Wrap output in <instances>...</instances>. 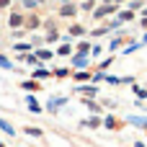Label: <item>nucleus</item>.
Listing matches in <instances>:
<instances>
[{"instance_id":"nucleus-1","label":"nucleus","mask_w":147,"mask_h":147,"mask_svg":"<svg viewBox=\"0 0 147 147\" xmlns=\"http://www.w3.org/2000/svg\"><path fill=\"white\" fill-rule=\"evenodd\" d=\"M21 23H23V18H21L18 13H13V16H10V26H21Z\"/></svg>"},{"instance_id":"nucleus-2","label":"nucleus","mask_w":147,"mask_h":147,"mask_svg":"<svg viewBox=\"0 0 147 147\" xmlns=\"http://www.w3.org/2000/svg\"><path fill=\"white\" fill-rule=\"evenodd\" d=\"M72 13H75L72 5H65V8H62V16H72Z\"/></svg>"},{"instance_id":"nucleus-3","label":"nucleus","mask_w":147,"mask_h":147,"mask_svg":"<svg viewBox=\"0 0 147 147\" xmlns=\"http://www.w3.org/2000/svg\"><path fill=\"white\" fill-rule=\"evenodd\" d=\"M39 26V18H28V28H36Z\"/></svg>"},{"instance_id":"nucleus-4","label":"nucleus","mask_w":147,"mask_h":147,"mask_svg":"<svg viewBox=\"0 0 147 147\" xmlns=\"http://www.w3.org/2000/svg\"><path fill=\"white\" fill-rule=\"evenodd\" d=\"M0 127H3V129H5V132H8V134H10V132H13V129H10V127H8V124H5V121H3V119H0Z\"/></svg>"},{"instance_id":"nucleus-5","label":"nucleus","mask_w":147,"mask_h":147,"mask_svg":"<svg viewBox=\"0 0 147 147\" xmlns=\"http://www.w3.org/2000/svg\"><path fill=\"white\" fill-rule=\"evenodd\" d=\"M0 65H3V67H10V65H8V59H3V57H0Z\"/></svg>"},{"instance_id":"nucleus-6","label":"nucleus","mask_w":147,"mask_h":147,"mask_svg":"<svg viewBox=\"0 0 147 147\" xmlns=\"http://www.w3.org/2000/svg\"><path fill=\"white\" fill-rule=\"evenodd\" d=\"M0 5H8V0H0Z\"/></svg>"}]
</instances>
